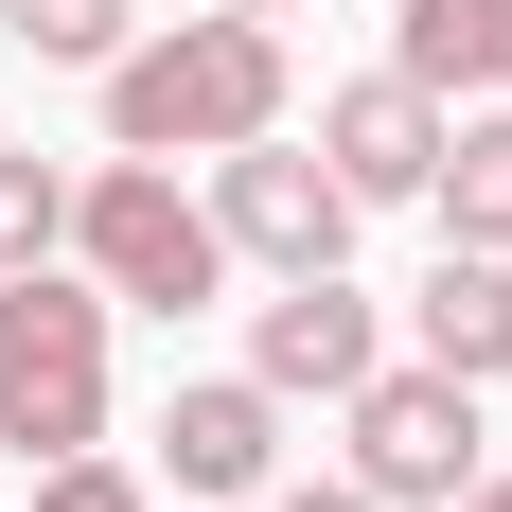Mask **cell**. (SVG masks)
I'll return each mask as SVG.
<instances>
[{
    "label": "cell",
    "instance_id": "obj_18",
    "mask_svg": "<svg viewBox=\"0 0 512 512\" xmlns=\"http://www.w3.org/2000/svg\"><path fill=\"white\" fill-rule=\"evenodd\" d=\"M0 495H18V460H0Z\"/></svg>",
    "mask_w": 512,
    "mask_h": 512
},
{
    "label": "cell",
    "instance_id": "obj_13",
    "mask_svg": "<svg viewBox=\"0 0 512 512\" xmlns=\"http://www.w3.org/2000/svg\"><path fill=\"white\" fill-rule=\"evenodd\" d=\"M53 248H71V177H53V159H0V283L53 265Z\"/></svg>",
    "mask_w": 512,
    "mask_h": 512
},
{
    "label": "cell",
    "instance_id": "obj_8",
    "mask_svg": "<svg viewBox=\"0 0 512 512\" xmlns=\"http://www.w3.org/2000/svg\"><path fill=\"white\" fill-rule=\"evenodd\" d=\"M442 124H460V106L424 89V71H354V89L318 106V159L354 177V212H407L424 177H442Z\"/></svg>",
    "mask_w": 512,
    "mask_h": 512
},
{
    "label": "cell",
    "instance_id": "obj_1",
    "mask_svg": "<svg viewBox=\"0 0 512 512\" xmlns=\"http://www.w3.org/2000/svg\"><path fill=\"white\" fill-rule=\"evenodd\" d=\"M89 89H106V142H124V159H230V142H265V124H283V18L195 0V18L124 36Z\"/></svg>",
    "mask_w": 512,
    "mask_h": 512
},
{
    "label": "cell",
    "instance_id": "obj_3",
    "mask_svg": "<svg viewBox=\"0 0 512 512\" xmlns=\"http://www.w3.org/2000/svg\"><path fill=\"white\" fill-rule=\"evenodd\" d=\"M71 265H89L106 301H142V318H195L212 283H230V230H212V195H177V159L106 142L89 177H71Z\"/></svg>",
    "mask_w": 512,
    "mask_h": 512
},
{
    "label": "cell",
    "instance_id": "obj_14",
    "mask_svg": "<svg viewBox=\"0 0 512 512\" xmlns=\"http://www.w3.org/2000/svg\"><path fill=\"white\" fill-rule=\"evenodd\" d=\"M18 495H36V512H159L142 477L106 460V442H89V460H36V477H18Z\"/></svg>",
    "mask_w": 512,
    "mask_h": 512
},
{
    "label": "cell",
    "instance_id": "obj_16",
    "mask_svg": "<svg viewBox=\"0 0 512 512\" xmlns=\"http://www.w3.org/2000/svg\"><path fill=\"white\" fill-rule=\"evenodd\" d=\"M460 512H512V477H477V495H460Z\"/></svg>",
    "mask_w": 512,
    "mask_h": 512
},
{
    "label": "cell",
    "instance_id": "obj_15",
    "mask_svg": "<svg viewBox=\"0 0 512 512\" xmlns=\"http://www.w3.org/2000/svg\"><path fill=\"white\" fill-rule=\"evenodd\" d=\"M265 512H389V495H354V477H265Z\"/></svg>",
    "mask_w": 512,
    "mask_h": 512
},
{
    "label": "cell",
    "instance_id": "obj_5",
    "mask_svg": "<svg viewBox=\"0 0 512 512\" xmlns=\"http://www.w3.org/2000/svg\"><path fill=\"white\" fill-rule=\"evenodd\" d=\"M212 230H230V265H265V283H301V265H354V177L318 142H230L212 159Z\"/></svg>",
    "mask_w": 512,
    "mask_h": 512
},
{
    "label": "cell",
    "instance_id": "obj_6",
    "mask_svg": "<svg viewBox=\"0 0 512 512\" xmlns=\"http://www.w3.org/2000/svg\"><path fill=\"white\" fill-rule=\"evenodd\" d=\"M265 477H283V389H265V371H177V407H159V495L248 512Z\"/></svg>",
    "mask_w": 512,
    "mask_h": 512
},
{
    "label": "cell",
    "instance_id": "obj_2",
    "mask_svg": "<svg viewBox=\"0 0 512 512\" xmlns=\"http://www.w3.org/2000/svg\"><path fill=\"white\" fill-rule=\"evenodd\" d=\"M106 318H124V301H106L71 248L0 283V460H18V477L106 442Z\"/></svg>",
    "mask_w": 512,
    "mask_h": 512
},
{
    "label": "cell",
    "instance_id": "obj_7",
    "mask_svg": "<svg viewBox=\"0 0 512 512\" xmlns=\"http://www.w3.org/2000/svg\"><path fill=\"white\" fill-rule=\"evenodd\" d=\"M371 354H389V318H371V283H354V265H301L283 301H248V371L283 389V407H336Z\"/></svg>",
    "mask_w": 512,
    "mask_h": 512
},
{
    "label": "cell",
    "instance_id": "obj_17",
    "mask_svg": "<svg viewBox=\"0 0 512 512\" xmlns=\"http://www.w3.org/2000/svg\"><path fill=\"white\" fill-rule=\"evenodd\" d=\"M230 18H283V0H230Z\"/></svg>",
    "mask_w": 512,
    "mask_h": 512
},
{
    "label": "cell",
    "instance_id": "obj_9",
    "mask_svg": "<svg viewBox=\"0 0 512 512\" xmlns=\"http://www.w3.org/2000/svg\"><path fill=\"white\" fill-rule=\"evenodd\" d=\"M407 354L424 371H460V389H495L512 371V248H442L407 283Z\"/></svg>",
    "mask_w": 512,
    "mask_h": 512
},
{
    "label": "cell",
    "instance_id": "obj_4",
    "mask_svg": "<svg viewBox=\"0 0 512 512\" xmlns=\"http://www.w3.org/2000/svg\"><path fill=\"white\" fill-rule=\"evenodd\" d=\"M336 477L354 495H389V512H460L477 477V389L460 371H424V354H371L354 389H336Z\"/></svg>",
    "mask_w": 512,
    "mask_h": 512
},
{
    "label": "cell",
    "instance_id": "obj_12",
    "mask_svg": "<svg viewBox=\"0 0 512 512\" xmlns=\"http://www.w3.org/2000/svg\"><path fill=\"white\" fill-rule=\"evenodd\" d=\"M124 18H142V0H0V36L36 53V71H106V53H124Z\"/></svg>",
    "mask_w": 512,
    "mask_h": 512
},
{
    "label": "cell",
    "instance_id": "obj_10",
    "mask_svg": "<svg viewBox=\"0 0 512 512\" xmlns=\"http://www.w3.org/2000/svg\"><path fill=\"white\" fill-rule=\"evenodd\" d=\"M424 212H442V248H512V89H477L460 124H442V177H424Z\"/></svg>",
    "mask_w": 512,
    "mask_h": 512
},
{
    "label": "cell",
    "instance_id": "obj_11",
    "mask_svg": "<svg viewBox=\"0 0 512 512\" xmlns=\"http://www.w3.org/2000/svg\"><path fill=\"white\" fill-rule=\"evenodd\" d=\"M389 71H424L442 106L512 89V0H407V36H389Z\"/></svg>",
    "mask_w": 512,
    "mask_h": 512
}]
</instances>
